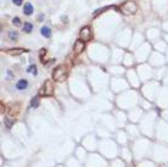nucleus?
<instances>
[{"mask_svg": "<svg viewBox=\"0 0 168 167\" xmlns=\"http://www.w3.org/2000/svg\"><path fill=\"white\" fill-rule=\"evenodd\" d=\"M67 77H68V71H67V67L64 65L57 66L53 71V80L56 82H65Z\"/></svg>", "mask_w": 168, "mask_h": 167, "instance_id": "nucleus-1", "label": "nucleus"}, {"mask_svg": "<svg viewBox=\"0 0 168 167\" xmlns=\"http://www.w3.org/2000/svg\"><path fill=\"white\" fill-rule=\"evenodd\" d=\"M119 11H122L124 15H134L138 11V6L134 1H126L119 6Z\"/></svg>", "mask_w": 168, "mask_h": 167, "instance_id": "nucleus-2", "label": "nucleus"}, {"mask_svg": "<svg viewBox=\"0 0 168 167\" xmlns=\"http://www.w3.org/2000/svg\"><path fill=\"white\" fill-rule=\"evenodd\" d=\"M54 93V85H53V82L50 80H46L43 87L40 88L39 90V95H43V96H51Z\"/></svg>", "mask_w": 168, "mask_h": 167, "instance_id": "nucleus-3", "label": "nucleus"}, {"mask_svg": "<svg viewBox=\"0 0 168 167\" xmlns=\"http://www.w3.org/2000/svg\"><path fill=\"white\" fill-rule=\"evenodd\" d=\"M93 38V31L89 26H84L83 28L79 31V39H82L83 42H89Z\"/></svg>", "mask_w": 168, "mask_h": 167, "instance_id": "nucleus-4", "label": "nucleus"}, {"mask_svg": "<svg viewBox=\"0 0 168 167\" xmlns=\"http://www.w3.org/2000/svg\"><path fill=\"white\" fill-rule=\"evenodd\" d=\"M84 48H85V42H83L82 39H77L73 45V51L75 54H81L84 50Z\"/></svg>", "mask_w": 168, "mask_h": 167, "instance_id": "nucleus-5", "label": "nucleus"}, {"mask_svg": "<svg viewBox=\"0 0 168 167\" xmlns=\"http://www.w3.org/2000/svg\"><path fill=\"white\" fill-rule=\"evenodd\" d=\"M33 11H34L33 5H32L31 2H26L24 6H23V13L27 15V16H31V15L33 13Z\"/></svg>", "mask_w": 168, "mask_h": 167, "instance_id": "nucleus-6", "label": "nucleus"}, {"mask_svg": "<svg viewBox=\"0 0 168 167\" xmlns=\"http://www.w3.org/2000/svg\"><path fill=\"white\" fill-rule=\"evenodd\" d=\"M24 51H26V49H22V48H15V49H9V50H6L7 54L13 55V56H16V55H21V54L24 53Z\"/></svg>", "mask_w": 168, "mask_h": 167, "instance_id": "nucleus-7", "label": "nucleus"}, {"mask_svg": "<svg viewBox=\"0 0 168 167\" xmlns=\"http://www.w3.org/2000/svg\"><path fill=\"white\" fill-rule=\"evenodd\" d=\"M27 87H28L27 80H20L16 84V89H18V90H24V89H27Z\"/></svg>", "mask_w": 168, "mask_h": 167, "instance_id": "nucleus-8", "label": "nucleus"}, {"mask_svg": "<svg viewBox=\"0 0 168 167\" xmlns=\"http://www.w3.org/2000/svg\"><path fill=\"white\" fill-rule=\"evenodd\" d=\"M40 34H42L43 37H45V38H50V35H51V29H50L48 26H44V27L40 28Z\"/></svg>", "mask_w": 168, "mask_h": 167, "instance_id": "nucleus-9", "label": "nucleus"}, {"mask_svg": "<svg viewBox=\"0 0 168 167\" xmlns=\"http://www.w3.org/2000/svg\"><path fill=\"white\" fill-rule=\"evenodd\" d=\"M108 9H117L116 6H106V7H102V9H99V10H96L95 12H94V15H93V17H96L99 13H102V12H105L106 10H108Z\"/></svg>", "mask_w": 168, "mask_h": 167, "instance_id": "nucleus-10", "label": "nucleus"}, {"mask_svg": "<svg viewBox=\"0 0 168 167\" xmlns=\"http://www.w3.org/2000/svg\"><path fill=\"white\" fill-rule=\"evenodd\" d=\"M32 31H33V24L29 23V22H24V23H23V32L31 33Z\"/></svg>", "mask_w": 168, "mask_h": 167, "instance_id": "nucleus-11", "label": "nucleus"}, {"mask_svg": "<svg viewBox=\"0 0 168 167\" xmlns=\"http://www.w3.org/2000/svg\"><path fill=\"white\" fill-rule=\"evenodd\" d=\"M39 106V96H34L32 100H31V107L32 109H37Z\"/></svg>", "mask_w": 168, "mask_h": 167, "instance_id": "nucleus-12", "label": "nucleus"}, {"mask_svg": "<svg viewBox=\"0 0 168 167\" xmlns=\"http://www.w3.org/2000/svg\"><path fill=\"white\" fill-rule=\"evenodd\" d=\"M9 38H10V40H17V38H18V34H17V32L16 31H10L9 32Z\"/></svg>", "mask_w": 168, "mask_h": 167, "instance_id": "nucleus-13", "label": "nucleus"}, {"mask_svg": "<svg viewBox=\"0 0 168 167\" xmlns=\"http://www.w3.org/2000/svg\"><path fill=\"white\" fill-rule=\"evenodd\" d=\"M27 72H28V73H33L34 76H37V73H38V72H37V66H35V65H31V66L27 69Z\"/></svg>", "mask_w": 168, "mask_h": 167, "instance_id": "nucleus-14", "label": "nucleus"}, {"mask_svg": "<svg viewBox=\"0 0 168 167\" xmlns=\"http://www.w3.org/2000/svg\"><path fill=\"white\" fill-rule=\"evenodd\" d=\"M13 120H10V118H5V126H6V128H11V126L13 124Z\"/></svg>", "mask_w": 168, "mask_h": 167, "instance_id": "nucleus-15", "label": "nucleus"}, {"mask_svg": "<svg viewBox=\"0 0 168 167\" xmlns=\"http://www.w3.org/2000/svg\"><path fill=\"white\" fill-rule=\"evenodd\" d=\"M12 24L16 26V27H20V26H21V21H20V18H18V17H13V18H12Z\"/></svg>", "mask_w": 168, "mask_h": 167, "instance_id": "nucleus-16", "label": "nucleus"}, {"mask_svg": "<svg viewBox=\"0 0 168 167\" xmlns=\"http://www.w3.org/2000/svg\"><path fill=\"white\" fill-rule=\"evenodd\" d=\"M12 1H13V4L17 5V6H20V5L22 4V0H12Z\"/></svg>", "mask_w": 168, "mask_h": 167, "instance_id": "nucleus-17", "label": "nucleus"}, {"mask_svg": "<svg viewBox=\"0 0 168 167\" xmlns=\"http://www.w3.org/2000/svg\"><path fill=\"white\" fill-rule=\"evenodd\" d=\"M43 20H44V15H43V13H40V15L38 16V21H39V22H42Z\"/></svg>", "mask_w": 168, "mask_h": 167, "instance_id": "nucleus-18", "label": "nucleus"}, {"mask_svg": "<svg viewBox=\"0 0 168 167\" xmlns=\"http://www.w3.org/2000/svg\"><path fill=\"white\" fill-rule=\"evenodd\" d=\"M45 54H46V50H45V49H42V50H40V58L44 56Z\"/></svg>", "mask_w": 168, "mask_h": 167, "instance_id": "nucleus-19", "label": "nucleus"}]
</instances>
